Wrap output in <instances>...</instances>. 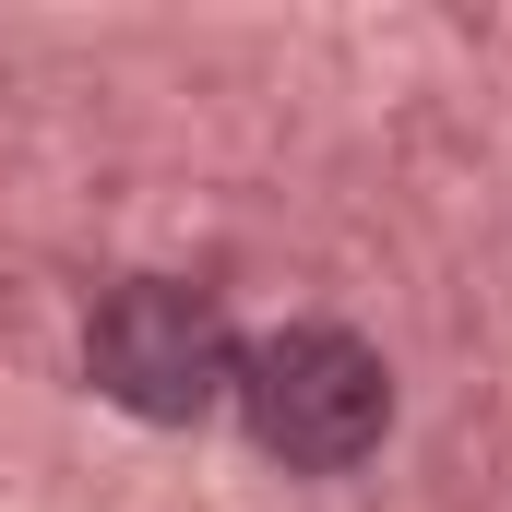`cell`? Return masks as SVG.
Wrapping results in <instances>:
<instances>
[{
  "label": "cell",
  "mask_w": 512,
  "mask_h": 512,
  "mask_svg": "<svg viewBox=\"0 0 512 512\" xmlns=\"http://www.w3.org/2000/svg\"><path fill=\"white\" fill-rule=\"evenodd\" d=\"M239 417H251V441L286 477H346V465L382 453V429H393V370L358 334L298 322V334H274V346L239 358Z\"/></svg>",
  "instance_id": "obj_1"
},
{
  "label": "cell",
  "mask_w": 512,
  "mask_h": 512,
  "mask_svg": "<svg viewBox=\"0 0 512 512\" xmlns=\"http://www.w3.org/2000/svg\"><path fill=\"white\" fill-rule=\"evenodd\" d=\"M84 370H96L108 405L155 417V429H191V417H215L239 393V334H227V310L203 286L131 274V286L96 298V322H84Z\"/></svg>",
  "instance_id": "obj_2"
}]
</instances>
